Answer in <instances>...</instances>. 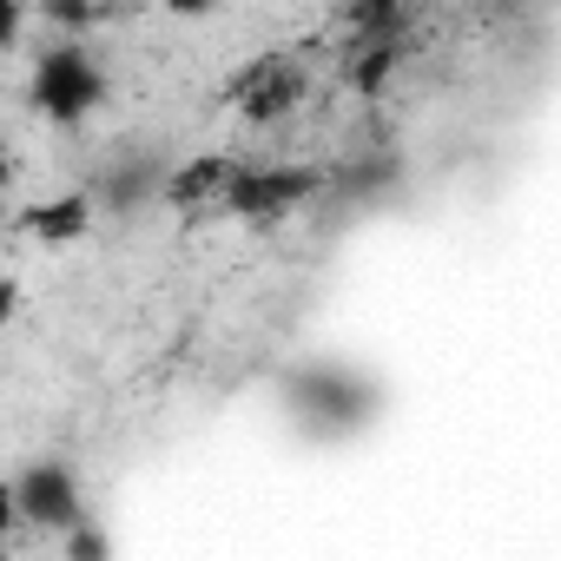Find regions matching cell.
<instances>
[{"label":"cell","mask_w":561,"mask_h":561,"mask_svg":"<svg viewBox=\"0 0 561 561\" xmlns=\"http://www.w3.org/2000/svg\"><path fill=\"white\" fill-rule=\"evenodd\" d=\"M277 403L311 443H351L383 416V383L351 364H298L277 383Z\"/></svg>","instance_id":"6da1fadb"},{"label":"cell","mask_w":561,"mask_h":561,"mask_svg":"<svg viewBox=\"0 0 561 561\" xmlns=\"http://www.w3.org/2000/svg\"><path fill=\"white\" fill-rule=\"evenodd\" d=\"M27 100H34L41 119H54V126H80V119L106 100V73H100V60L67 34V41H47V47L34 54Z\"/></svg>","instance_id":"7a4b0ae2"},{"label":"cell","mask_w":561,"mask_h":561,"mask_svg":"<svg viewBox=\"0 0 561 561\" xmlns=\"http://www.w3.org/2000/svg\"><path fill=\"white\" fill-rule=\"evenodd\" d=\"M324 192H331V172H318V165H244L238 185L225 192V211H238L251 225H271V218H285V211H298Z\"/></svg>","instance_id":"3957f363"},{"label":"cell","mask_w":561,"mask_h":561,"mask_svg":"<svg viewBox=\"0 0 561 561\" xmlns=\"http://www.w3.org/2000/svg\"><path fill=\"white\" fill-rule=\"evenodd\" d=\"M8 508H14V522H27V528H47L54 541H60L73 522H87L80 482H73V469H67V462H54V456L27 462V469L8 482Z\"/></svg>","instance_id":"277c9868"},{"label":"cell","mask_w":561,"mask_h":561,"mask_svg":"<svg viewBox=\"0 0 561 561\" xmlns=\"http://www.w3.org/2000/svg\"><path fill=\"white\" fill-rule=\"evenodd\" d=\"M305 93H311V80H305V67L285 60V54H264V60H251V67H238V73L225 80V100H231L251 126L291 119V113L305 106Z\"/></svg>","instance_id":"5b68a950"},{"label":"cell","mask_w":561,"mask_h":561,"mask_svg":"<svg viewBox=\"0 0 561 561\" xmlns=\"http://www.w3.org/2000/svg\"><path fill=\"white\" fill-rule=\"evenodd\" d=\"M165 179H172L165 152L126 146V152H106V165L87 179V192L100 198L106 218H133V211H146V205H165Z\"/></svg>","instance_id":"8992f818"},{"label":"cell","mask_w":561,"mask_h":561,"mask_svg":"<svg viewBox=\"0 0 561 561\" xmlns=\"http://www.w3.org/2000/svg\"><path fill=\"white\" fill-rule=\"evenodd\" d=\"M238 159H225V152H198V159H185V165H172V179H165V205L172 211H205V205H225V192L238 185Z\"/></svg>","instance_id":"52a82bcc"},{"label":"cell","mask_w":561,"mask_h":561,"mask_svg":"<svg viewBox=\"0 0 561 561\" xmlns=\"http://www.w3.org/2000/svg\"><path fill=\"white\" fill-rule=\"evenodd\" d=\"M93 218H100V198L80 185V192H60V198L27 205V211H21V231H34L41 244H80V238L93 231Z\"/></svg>","instance_id":"ba28073f"},{"label":"cell","mask_w":561,"mask_h":561,"mask_svg":"<svg viewBox=\"0 0 561 561\" xmlns=\"http://www.w3.org/2000/svg\"><path fill=\"white\" fill-rule=\"evenodd\" d=\"M397 60H403L397 34H357V47H351V67H344V80H351L357 93H383V87H390V73H397Z\"/></svg>","instance_id":"9c48e42d"},{"label":"cell","mask_w":561,"mask_h":561,"mask_svg":"<svg viewBox=\"0 0 561 561\" xmlns=\"http://www.w3.org/2000/svg\"><path fill=\"white\" fill-rule=\"evenodd\" d=\"M397 172H403L397 152L377 146V152H357L351 165H337V172H331V192H344V198H377V192L397 185Z\"/></svg>","instance_id":"30bf717a"},{"label":"cell","mask_w":561,"mask_h":561,"mask_svg":"<svg viewBox=\"0 0 561 561\" xmlns=\"http://www.w3.org/2000/svg\"><path fill=\"white\" fill-rule=\"evenodd\" d=\"M41 14H47L54 34H87L113 14V0H41Z\"/></svg>","instance_id":"8fae6325"},{"label":"cell","mask_w":561,"mask_h":561,"mask_svg":"<svg viewBox=\"0 0 561 561\" xmlns=\"http://www.w3.org/2000/svg\"><path fill=\"white\" fill-rule=\"evenodd\" d=\"M403 0H351V34H397Z\"/></svg>","instance_id":"7c38bea8"},{"label":"cell","mask_w":561,"mask_h":561,"mask_svg":"<svg viewBox=\"0 0 561 561\" xmlns=\"http://www.w3.org/2000/svg\"><path fill=\"white\" fill-rule=\"evenodd\" d=\"M60 554H73V561H106L113 548H106V535H100V528H87V522H73V528L60 535Z\"/></svg>","instance_id":"4fadbf2b"},{"label":"cell","mask_w":561,"mask_h":561,"mask_svg":"<svg viewBox=\"0 0 561 561\" xmlns=\"http://www.w3.org/2000/svg\"><path fill=\"white\" fill-rule=\"evenodd\" d=\"M21 27H27V0H0V47H21Z\"/></svg>","instance_id":"5bb4252c"},{"label":"cell","mask_w":561,"mask_h":561,"mask_svg":"<svg viewBox=\"0 0 561 561\" xmlns=\"http://www.w3.org/2000/svg\"><path fill=\"white\" fill-rule=\"evenodd\" d=\"M159 8H165V14H179V21H192V14H211L218 0H159Z\"/></svg>","instance_id":"9a60e30c"}]
</instances>
